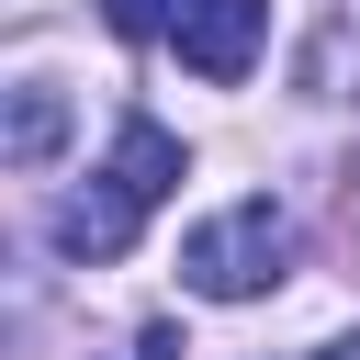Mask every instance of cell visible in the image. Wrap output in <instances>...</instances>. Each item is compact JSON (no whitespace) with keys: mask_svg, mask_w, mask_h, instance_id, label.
<instances>
[{"mask_svg":"<svg viewBox=\"0 0 360 360\" xmlns=\"http://www.w3.org/2000/svg\"><path fill=\"white\" fill-rule=\"evenodd\" d=\"M281 270H292V214L270 191H248V202H225V214H202L180 236V281L202 304H259Z\"/></svg>","mask_w":360,"mask_h":360,"instance_id":"cell-2","label":"cell"},{"mask_svg":"<svg viewBox=\"0 0 360 360\" xmlns=\"http://www.w3.org/2000/svg\"><path fill=\"white\" fill-rule=\"evenodd\" d=\"M326 360H360V338H338V349H326Z\"/></svg>","mask_w":360,"mask_h":360,"instance_id":"cell-7","label":"cell"},{"mask_svg":"<svg viewBox=\"0 0 360 360\" xmlns=\"http://www.w3.org/2000/svg\"><path fill=\"white\" fill-rule=\"evenodd\" d=\"M180 169H191V158H180V135L135 112V124L112 135L101 180H90V191L56 214V248H68V259H124V248H135V225H146V214L180 191Z\"/></svg>","mask_w":360,"mask_h":360,"instance_id":"cell-1","label":"cell"},{"mask_svg":"<svg viewBox=\"0 0 360 360\" xmlns=\"http://www.w3.org/2000/svg\"><path fill=\"white\" fill-rule=\"evenodd\" d=\"M259 34H270V0H191V11L169 22L180 68H191V79H214V90H236V79L259 68Z\"/></svg>","mask_w":360,"mask_h":360,"instance_id":"cell-3","label":"cell"},{"mask_svg":"<svg viewBox=\"0 0 360 360\" xmlns=\"http://www.w3.org/2000/svg\"><path fill=\"white\" fill-rule=\"evenodd\" d=\"M180 11H191V0H101V22H112L124 45H146V34H169Z\"/></svg>","mask_w":360,"mask_h":360,"instance_id":"cell-5","label":"cell"},{"mask_svg":"<svg viewBox=\"0 0 360 360\" xmlns=\"http://www.w3.org/2000/svg\"><path fill=\"white\" fill-rule=\"evenodd\" d=\"M56 124H68V112H56V90H45V79H34V90H11V158H22V169L56 146Z\"/></svg>","mask_w":360,"mask_h":360,"instance_id":"cell-4","label":"cell"},{"mask_svg":"<svg viewBox=\"0 0 360 360\" xmlns=\"http://www.w3.org/2000/svg\"><path fill=\"white\" fill-rule=\"evenodd\" d=\"M124 360H180V326H146V338H135Z\"/></svg>","mask_w":360,"mask_h":360,"instance_id":"cell-6","label":"cell"}]
</instances>
